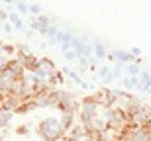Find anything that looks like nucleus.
I'll use <instances>...</instances> for the list:
<instances>
[{
    "instance_id": "19",
    "label": "nucleus",
    "mask_w": 151,
    "mask_h": 141,
    "mask_svg": "<svg viewBox=\"0 0 151 141\" xmlns=\"http://www.w3.org/2000/svg\"><path fill=\"white\" fill-rule=\"evenodd\" d=\"M96 74H98V77H102V79L106 80V82H110V80H114V79H112V69L108 67V65H104V67H100Z\"/></svg>"
},
{
    "instance_id": "32",
    "label": "nucleus",
    "mask_w": 151,
    "mask_h": 141,
    "mask_svg": "<svg viewBox=\"0 0 151 141\" xmlns=\"http://www.w3.org/2000/svg\"><path fill=\"white\" fill-rule=\"evenodd\" d=\"M143 92H145V94H151V86H147V88H145Z\"/></svg>"
},
{
    "instance_id": "29",
    "label": "nucleus",
    "mask_w": 151,
    "mask_h": 141,
    "mask_svg": "<svg viewBox=\"0 0 151 141\" xmlns=\"http://www.w3.org/2000/svg\"><path fill=\"white\" fill-rule=\"evenodd\" d=\"M6 20H8V12L0 8V22H6Z\"/></svg>"
},
{
    "instance_id": "5",
    "label": "nucleus",
    "mask_w": 151,
    "mask_h": 141,
    "mask_svg": "<svg viewBox=\"0 0 151 141\" xmlns=\"http://www.w3.org/2000/svg\"><path fill=\"white\" fill-rule=\"evenodd\" d=\"M57 100H59V88H51L49 92L37 96L35 98V104H37V108H55Z\"/></svg>"
},
{
    "instance_id": "11",
    "label": "nucleus",
    "mask_w": 151,
    "mask_h": 141,
    "mask_svg": "<svg viewBox=\"0 0 151 141\" xmlns=\"http://www.w3.org/2000/svg\"><path fill=\"white\" fill-rule=\"evenodd\" d=\"M37 20V31L41 35H47V29H49V26H51V22H53V18L51 16H47V14H41V16H37L35 18Z\"/></svg>"
},
{
    "instance_id": "18",
    "label": "nucleus",
    "mask_w": 151,
    "mask_h": 141,
    "mask_svg": "<svg viewBox=\"0 0 151 141\" xmlns=\"http://www.w3.org/2000/svg\"><path fill=\"white\" fill-rule=\"evenodd\" d=\"M124 67H126V71H128V77H139L141 67L137 65V63H128V65H124Z\"/></svg>"
},
{
    "instance_id": "20",
    "label": "nucleus",
    "mask_w": 151,
    "mask_h": 141,
    "mask_svg": "<svg viewBox=\"0 0 151 141\" xmlns=\"http://www.w3.org/2000/svg\"><path fill=\"white\" fill-rule=\"evenodd\" d=\"M14 133H16L18 137H28L29 133H32V130H29V125L20 124V125H16V127H14Z\"/></svg>"
},
{
    "instance_id": "12",
    "label": "nucleus",
    "mask_w": 151,
    "mask_h": 141,
    "mask_svg": "<svg viewBox=\"0 0 151 141\" xmlns=\"http://www.w3.org/2000/svg\"><path fill=\"white\" fill-rule=\"evenodd\" d=\"M34 110H37V104H35V100H28V102H22L20 106H16L14 114H18V116H26V114L34 112Z\"/></svg>"
},
{
    "instance_id": "25",
    "label": "nucleus",
    "mask_w": 151,
    "mask_h": 141,
    "mask_svg": "<svg viewBox=\"0 0 151 141\" xmlns=\"http://www.w3.org/2000/svg\"><path fill=\"white\" fill-rule=\"evenodd\" d=\"M57 34H59V28L51 24V26H49V29H47V35H49V39H55V35H57Z\"/></svg>"
},
{
    "instance_id": "15",
    "label": "nucleus",
    "mask_w": 151,
    "mask_h": 141,
    "mask_svg": "<svg viewBox=\"0 0 151 141\" xmlns=\"http://www.w3.org/2000/svg\"><path fill=\"white\" fill-rule=\"evenodd\" d=\"M92 49H94V57H96V59H106L108 51H106V47H104V43L96 41L94 45H92Z\"/></svg>"
},
{
    "instance_id": "2",
    "label": "nucleus",
    "mask_w": 151,
    "mask_h": 141,
    "mask_svg": "<svg viewBox=\"0 0 151 141\" xmlns=\"http://www.w3.org/2000/svg\"><path fill=\"white\" fill-rule=\"evenodd\" d=\"M96 116H100V106L92 102L90 96H84L81 100V106H78V112H77V120L81 125H88Z\"/></svg>"
},
{
    "instance_id": "16",
    "label": "nucleus",
    "mask_w": 151,
    "mask_h": 141,
    "mask_svg": "<svg viewBox=\"0 0 151 141\" xmlns=\"http://www.w3.org/2000/svg\"><path fill=\"white\" fill-rule=\"evenodd\" d=\"M122 84H124V88H128V90H132V88H139V77H126Z\"/></svg>"
},
{
    "instance_id": "17",
    "label": "nucleus",
    "mask_w": 151,
    "mask_h": 141,
    "mask_svg": "<svg viewBox=\"0 0 151 141\" xmlns=\"http://www.w3.org/2000/svg\"><path fill=\"white\" fill-rule=\"evenodd\" d=\"M71 39H73V34H69V31H59V34L55 35V43H69L71 45Z\"/></svg>"
},
{
    "instance_id": "10",
    "label": "nucleus",
    "mask_w": 151,
    "mask_h": 141,
    "mask_svg": "<svg viewBox=\"0 0 151 141\" xmlns=\"http://www.w3.org/2000/svg\"><path fill=\"white\" fill-rule=\"evenodd\" d=\"M14 116H16V114L12 112V110H8V108H4L0 104V130H6L8 124L14 120Z\"/></svg>"
},
{
    "instance_id": "9",
    "label": "nucleus",
    "mask_w": 151,
    "mask_h": 141,
    "mask_svg": "<svg viewBox=\"0 0 151 141\" xmlns=\"http://www.w3.org/2000/svg\"><path fill=\"white\" fill-rule=\"evenodd\" d=\"M65 82V74H63L61 69H55L53 73H49V77H47V84L51 86V88H57L59 84H63Z\"/></svg>"
},
{
    "instance_id": "6",
    "label": "nucleus",
    "mask_w": 151,
    "mask_h": 141,
    "mask_svg": "<svg viewBox=\"0 0 151 141\" xmlns=\"http://www.w3.org/2000/svg\"><path fill=\"white\" fill-rule=\"evenodd\" d=\"M20 65L26 69V73H32V74L41 67V65H39V57H35L34 53H28L24 59H20Z\"/></svg>"
},
{
    "instance_id": "34",
    "label": "nucleus",
    "mask_w": 151,
    "mask_h": 141,
    "mask_svg": "<svg viewBox=\"0 0 151 141\" xmlns=\"http://www.w3.org/2000/svg\"><path fill=\"white\" fill-rule=\"evenodd\" d=\"M0 141H4V139H0Z\"/></svg>"
},
{
    "instance_id": "4",
    "label": "nucleus",
    "mask_w": 151,
    "mask_h": 141,
    "mask_svg": "<svg viewBox=\"0 0 151 141\" xmlns=\"http://www.w3.org/2000/svg\"><path fill=\"white\" fill-rule=\"evenodd\" d=\"M106 57L110 59V61H114L116 65H128V63H137V65H139V57L135 59V57L132 55L129 51H124V49L110 51V53H108Z\"/></svg>"
},
{
    "instance_id": "7",
    "label": "nucleus",
    "mask_w": 151,
    "mask_h": 141,
    "mask_svg": "<svg viewBox=\"0 0 151 141\" xmlns=\"http://www.w3.org/2000/svg\"><path fill=\"white\" fill-rule=\"evenodd\" d=\"M84 139V127L81 124H75L71 130L63 135V141H83Z\"/></svg>"
},
{
    "instance_id": "28",
    "label": "nucleus",
    "mask_w": 151,
    "mask_h": 141,
    "mask_svg": "<svg viewBox=\"0 0 151 141\" xmlns=\"http://www.w3.org/2000/svg\"><path fill=\"white\" fill-rule=\"evenodd\" d=\"M129 53H132V55H134L135 59H137V57L141 55V49H139V47H132V49H129Z\"/></svg>"
},
{
    "instance_id": "21",
    "label": "nucleus",
    "mask_w": 151,
    "mask_h": 141,
    "mask_svg": "<svg viewBox=\"0 0 151 141\" xmlns=\"http://www.w3.org/2000/svg\"><path fill=\"white\" fill-rule=\"evenodd\" d=\"M61 71H63V74H65V77L73 79L75 82H77V84H81V82H83V80H81V77H78V74L75 73V71H71V69H67V67H65V69H61Z\"/></svg>"
},
{
    "instance_id": "3",
    "label": "nucleus",
    "mask_w": 151,
    "mask_h": 141,
    "mask_svg": "<svg viewBox=\"0 0 151 141\" xmlns=\"http://www.w3.org/2000/svg\"><path fill=\"white\" fill-rule=\"evenodd\" d=\"M78 106H81V100H77V96L73 92H67V90H59V100H57V106L55 110H59L61 114H67V112H78Z\"/></svg>"
},
{
    "instance_id": "33",
    "label": "nucleus",
    "mask_w": 151,
    "mask_h": 141,
    "mask_svg": "<svg viewBox=\"0 0 151 141\" xmlns=\"http://www.w3.org/2000/svg\"><path fill=\"white\" fill-rule=\"evenodd\" d=\"M86 141H98V139H92V137H86Z\"/></svg>"
},
{
    "instance_id": "13",
    "label": "nucleus",
    "mask_w": 151,
    "mask_h": 141,
    "mask_svg": "<svg viewBox=\"0 0 151 141\" xmlns=\"http://www.w3.org/2000/svg\"><path fill=\"white\" fill-rule=\"evenodd\" d=\"M39 65H41V69H45L47 73H53V71L57 69L55 61H53V59H49V57H39Z\"/></svg>"
},
{
    "instance_id": "26",
    "label": "nucleus",
    "mask_w": 151,
    "mask_h": 141,
    "mask_svg": "<svg viewBox=\"0 0 151 141\" xmlns=\"http://www.w3.org/2000/svg\"><path fill=\"white\" fill-rule=\"evenodd\" d=\"M78 65H81V71H83V73L90 67V65H88V59H86V57H78Z\"/></svg>"
},
{
    "instance_id": "14",
    "label": "nucleus",
    "mask_w": 151,
    "mask_h": 141,
    "mask_svg": "<svg viewBox=\"0 0 151 141\" xmlns=\"http://www.w3.org/2000/svg\"><path fill=\"white\" fill-rule=\"evenodd\" d=\"M8 22L12 24V28H14V29H22L24 28V22H22V18H20V14H18V12L8 14Z\"/></svg>"
},
{
    "instance_id": "1",
    "label": "nucleus",
    "mask_w": 151,
    "mask_h": 141,
    "mask_svg": "<svg viewBox=\"0 0 151 141\" xmlns=\"http://www.w3.org/2000/svg\"><path fill=\"white\" fill-rule=\"evenodd\" d=\"M35 133L41 141H63V135H65L59 125V118L55 116H47V118L39 120Z\"/></svg>"
},
{
    "instance_id": "31",
    "label": "nucleus",
    "mask_w": 151,
    "mask_h": 141,
    "mask_svg": "<svg viewBox=\"0 0 151 141\" xmlns=\"http://www.w3.org/2000/svg\"><path fill=\"white\" fill-rule=\"evenodd\" d=\"M4 4H16V0H2Z\"/></svg>"
},
{
    "instance_id": "24",
    "label": "nucleus",
    "mask_w": 151,
    "mask_h": 141,
    "mask_svg": "<svg viewBox=\"0 0 151 141\" xmlns=\"http://www.w3.org/2000/svg\"><path fill=\"white\" fill-rule=\"evenodd\" d=\"M16 10H18V14H29L28 4H26V2H22V0H16Z\"/></svg>"
},
{
    "instance_id": "22",
    "label": "nucleus",
    "mask_w": 151,
    "mask_h": 141,
    "mask_svg": "<svg viewBox=\"0 0 151 141\" xmlns=\"http://www.w3.org/2000/svg\"><path fill=\"white\" fill-rule=\"evenodd\" d=\"M2 53L4 55H14L16 57V45H10V43H2Z\"/></svg>"
},
{
    "instance_id": "8",
    "label": "nucleus",
    "mask_w": 151,
    "mask_h": 141,
    "mask_svg": "<svg viewBox=\"0 0 151 141\" xmlns=\"http://www.w3.org/2000/svg\"><path fill=\"white\" fill-rule=\"evenodd\" d=\"M75 120H77V114H73V112H67V114H61L59 116V125H61L63 133H67L75 125Z\"/></svg>"
},
{
    "instance_id": "27",
    "label": "nucleus",
    "mask_w": 151,
    "mask_h": 141,
    "mask_svg": "<svg viewBox=\"0 0 151 141\" xmlns=\"http://www.w3.org/2000/svg\"><path fill=\"white\" fill-rule=\"evenodd\" d=\"M63 55H65V59H67V61H75V59H78V57H77V53H75L73 49L65 51V53H63Z\"/></svg>"
},
{
    "instance_id": "23",
    "label": "nucleus",
    "mask_w": 151,
    "mask_h": 141,
    "mask_svg": "<svg viewBox=\"0 0 151 141\" xmlns=\"http://www.w3.org/2000/svg\"><path fill=\"white\" fill-rule=\"evenodd\" d=\"M28 10H29V14H32L34 18H37V16H41V14H43L41 6H37V4H28Z\"/></svg>"
},
{
    "instance_id": "30",
    "label": "nucleus",
    "mask_w": 151,
    "mask_h": 141,
    "mask_svg": "<svg viewBox=\"0 0 151 141\" xmlns=\"http://www.w3.org/2000/svg\"><path fill=\"white\" fill-rule=\"evenodd\" d=\"M12 29H14V28H12V24H6L4 22V31H12Z\"/></svg>"
}]
</instances>
